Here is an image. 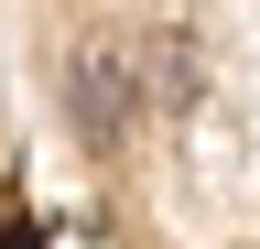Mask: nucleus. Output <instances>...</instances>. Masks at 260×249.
<instances>
[{"label": "nucleus", "mask_w": 260, "mask_h": 249, "mask_svg": "<svg viewBox=\"0 0 260 249\" xmlns=\"http://www.w3.org/2000/svg\"><path fill=\"white\" fill-rule=\"evenodd\" d=\"M130 109H141L130 54H119V44H87V54H76V130L109 152V141H130Z\"/></svg>", "instance_id": "f257e3e1"}]
</instances>
